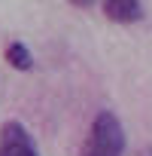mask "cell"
Here are the masks:
<instances>
[{
  "mask_svg": "<svg viewBox=\"0 0 152 156\" xmlns=\"http://www.w3.org/2000/svg\"><path fill=\"white\" fill-rule=\"evenodd\" d=\"M0 156H40V153L34 147L31 132L21 122L9 119V122H3V129H0Z\"/></svg>",
  "mask_w": 152,
  "mask_h": 156,
  "instance_id": "obj_2",
  "label": "cell"
},
{
  "mask_svg": "<svg viewBox=\"0 0 152 156\" xmlns=\"http://www.w3.org/2000/svg\"><path fill=\"white\" fill-rule=\"evenodd\" d=\"M104 16L119 25H131L143 19V0H104Z\"/></svg>",
  "mask_w": 152,
  "mask_h": 156,
  "instance_id": "obj_3",
  "label": "cell"
},
{
  "mask_svg": "<svg viewBox=\"0 0 152 156\" xmlns=\"http://www.w3.org/2000/svg\"><path fill=\"white\" fill-rule=\"evenodd\" d=\"M6 61H9L15 70H31V67H34V55H31V49H28L25 43H18V40H12V43L6 46Z\"/></svg>",
  "mask_w": 152,
  "mask_h": 156,
  "instance_id": "obj_4",
  "label": "cell"
},
{
  "mask_svg": "<svg viewBox=\"0 0 152 156\" xmlns=\"http://www.w3.org/2000/svg\"><path fill=\"white\" fill-rule=\"evenodd\" d=\"M70 3H73V6H82V9H88V6H94V3H97V0H70Z\"/></svg>",
  "mask_w": 152,
  "mask_h": 156,
  "instance_id": "obj_5",
  "label": "cell"
},
{
  "mask_svg": "<svg viewBox=\"0 0 152 156\" xmlns=\"http://www.w3.org/2000/svg\"><path fill=\"white\" fill-rule=\"evenodd\" d=\"M137 156H152V147H143V150H140Z\"/></svg>",
  "mask_w": 152,
  "mask_h": 156,
  "instance_id": "obj_6",
  "label": "cell"
},
{
  "mask_svg": "<svg viewBox=\"0 0 152 156\" xmlns=\"http://www.w3.org/2000/svg\"><path fill=\"white\" fill-rule=\"evenodd\" d=\"M122 153H125V129L116 113L101 110L91 122V132L79 156H122Z\"/></svg>",
  "mask_w": 152,
  "mask_h": 156,
  "instance_id": "obj_1",
  "label": "cell"
}]
</instances>
